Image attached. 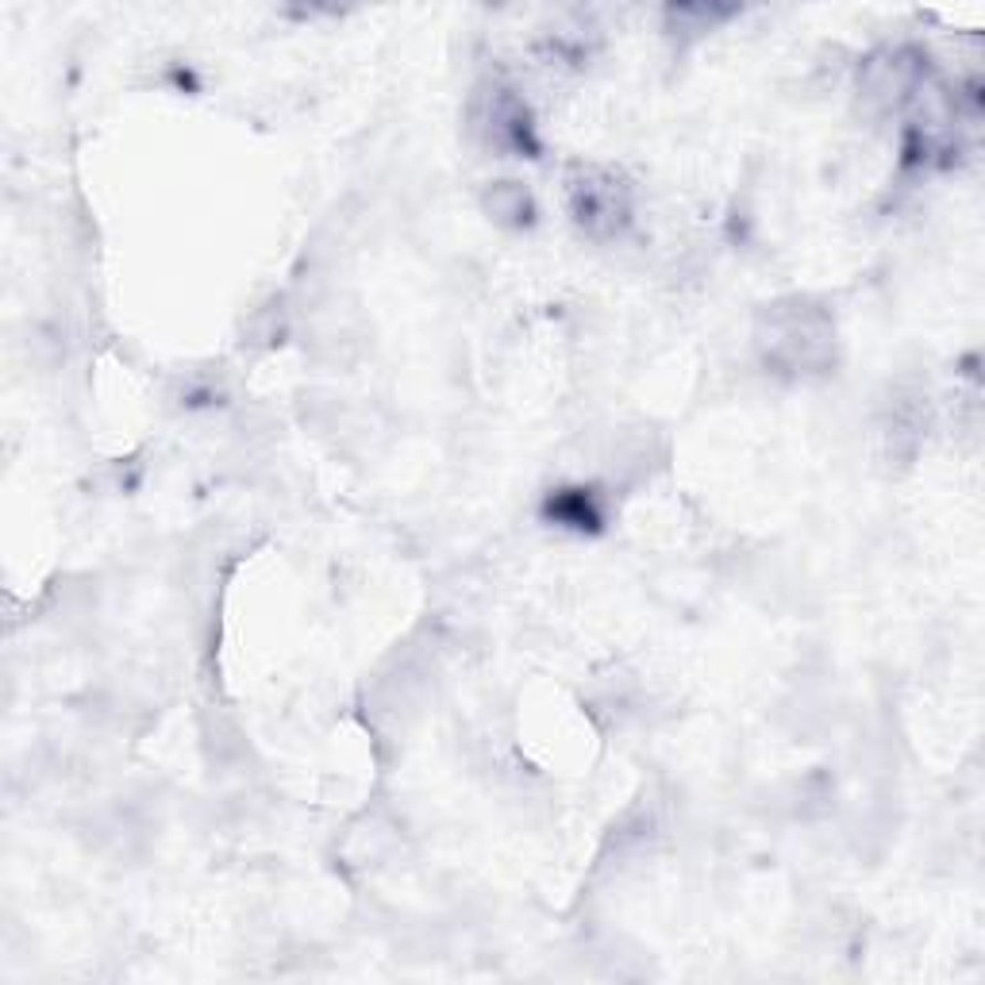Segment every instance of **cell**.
<instances>
[{
	"instance_id": "cell-2",
	"label": "cell",
	"mask_w": 985,
	"mask_h": 985,
	"mask_svg": "<svg viewBox=\"0 0 985 985\" xmlns=\"http://www.w3.org/2000/svg\"><path fill=\"white\" fill-rule=\"evenodd\" d=\"M490 208H493V216H501V220H509V216H524L527 212V193L520 186H509V181H504V186L493 189Z\"/></svg>"
},
{
	"instance_id": "cell-1",
	"label": "cell",
	"mask_w": 985,
	"mask_h": 985,
	"mask_svg": "<svg viewBox=\"0 0 985 985\" xmlns=\"http://www.w3.org/2000/svg\"><path fill=\"white\" fill-rule=\"evenodd\" d=\"M574 212H578V220L589 223V228H597V223H605V228H620L628 205H624V193L616 189L612 178L581 181V186H574Z\"/></svg>"
}]
</instances>
